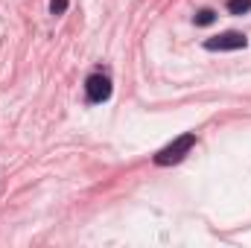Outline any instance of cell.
<instances>
[{"instance_id":"obj_1","label":"cell","mask_w":251,"mask_h":248,"mask_svg":"<svg viewBox=\"0 0 251 248\" xmlns=\"http://www.w3.org/2000/svg\"><path fill=\"white\" fill-rule=\"evenodd\" d=\"M196 146V131H184L181 137H176L173 143H167L158 155H155V164L158 167H170V164H178L190 149Z\"/></svg>"},{"instance_id":"obj_2","label":"cell","mask_w":251,"mask_h":248,"mask_svg":"<svg viewBox=\"0 0 251 248\" xmlns=\"http://www.w3.org/2000/svg\"><path fill=\"white\" fill-rule=\"evenodd\" d=\"M246 47H249V38L243 32H222L204 41V50L210 53H231V50H246Z\"/></svg>"},{"instance_id":"obj_3","label":"cell","mask_w":251,"mask_h":248,"mask_svg":"<svg viewBox=\"0 0 251 248\" xmlns=\"http://www.w3.org/2000/svg\"><path fill=\"white\" fill-rule=\"evenodd\" d=\"M111 76L108 73H102V70H97V73H91L88 76V82H85V94H88V102H105L108 97H111Z\"/></svg>"},{"instance_id":"obj_4","label":"cell","mask_w":251,"mask_h":248,"mask_svg":"<svg viewBox=\"0 0 251 248\" xmlns=\"http://www.w3.org/2000/svg\"><path fill=\"white\" fill-rule=\"evenodd\" d=\"M228 12H231V15H249L251 0H228Z\"/></svg>"},{"instance_id":"obj_5","label":"cell","mask_w":251,"mask_h":248,"mask_svg":"<svg viewBox=\"0 0 251 248\" xmlns=\"http://www.w3.org/2000/svg\"><path fill=\"white\" fill-rule=\"evenodd\" d=\"M216 21V12L213 9H201L199 15H196V26H210Z\"/></svg>"},{"instance_id":"obj_6","label":"cell","mask_w":251,"mask_h":248,"mask_svg":"<svg viewBox=\"0 0 251 248\" xmlns=\"http://www.w3.org/2000/svg\"><path fill=\"white\" fill-rule=\"evenodd\" d=\"M50 12L59 18V15H64L67 12V0H50Z\"/></svg>"}]
</instances>
